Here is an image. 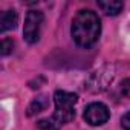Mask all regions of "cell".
<instances>
[{
    "label": "cell",
    "instance_id": "277c9868",
    "mask_svg": "<svg viewBox=\"0 0 130 130\" xmlns=\"http://www.w3.org/2000/svg\"><path fill=\"white\" fill-rule=\"evenodd\" d=\"M110 112L103 103H90L84 110V119L90 125H103L109 121Z\"/></svg>",
    "mask_w": 130,
    "mask_h": 130
},
{
    "label": "cell",
    "instance_id": "52a82bcc",
    "mask_svg": "<svg viewBox=\"0 0 130 130\" xmlns=\"http://www.w3.org/2000/svg\"><path fill=\"white\" fill-rule=\"evenodd\" d=\"M47 106H49L47 96H46V95H41V96L35 98V100L29 104V107H28V115L32 116V115H35V113H38V112H43Z\"/></svg>",
    "mask_w": 130,
    "mask_h": 130
},
{
    "label": "cell",
    "instance_id": "5b68a950",
    "mask_svg": "<svg viewBox=\"0 0 130 130\" xmlns=\"http://www.w3.org/2000/svg\"><path fill=\"white\" fill-rule=\"evenodd\" d=\"M17 22H19V15L14 9H8L2 12V15H0V31L6 32L9 29H14L17 26Z\"/></svg>",
    "mask_w": 130,
    "mask_h": 130
},
{
    "label": "cell",
    "instance_id": "9c48e42d",
    "mask_svg": "<svg viewBox=\"0 0 130 130\" xmlns=\"http://www.w3.org/2000/svg\"><path fill=\"white\" fill-rule=\"evenodd\" d=\"M119 92H121L122 96L130 98V78H125V80L121 83V86H119Z\"/></svg>",
    "mask_w": 130,
    "mask_h": 130
},
{
    "label": "cell",
    "instance_id": "7a4b0ae2",
    "mask_svg": "<svg viewBox=\"0 0 130 130\" xmlns=\"http://www.w3.org/2000/svg\"><path fill=\"white\" fill-rule=\"evenodd\" d=\"M78 96L71 92H64V90H57L54 95L55 101V113L47 118L38 121V127L41 130H58L63 124L71 122L75 118V103Z\"/></svg>",
    "mask_w": 130,
    "mask_h": 130
},
{
    "label": "cell",
    "instance_id": "8992f818",
    "mask_svg": "<svg viewBox=\"0 0 130 130\" xmlns=\"http://www.w3.org/2000/svg\"><path fill=\"white\" fill-rule=\"evenodd\" d=\"M98 8L107 15H118L122 11L124 5L122 2H98Z\"/></svg>",
    "mask_w": 130,
    "mask_h": 130
},
{
    "label": "cell",
    "instance_id": "ba28073f",
    "mask_svg": "<svg viewBox=\"0 0 130 130\" xmlns=\"http://www.w3.org/2000/svg\"><path fill=\"white\" fill-rule=\"evenodd\" d=\"M12 47H14V41L11 38H3V41H2V55L11 54Z\"/></svg>",
    "mask_w": 130,
    "mask_h": 130
},
{
    "label": "cell",
    "instance_id": "30bf717a",
    "mask_svg": "<svg viewBox=\"0 0 130 130\" xmlns=\"http://www.w3.org/2000/svg\"><path fill=\"white\" fill-rule=\"evenodd\" d=\"M121 125L124 127V130H130V112H127L121 118Z\"/></svg>",
    "mask_w": 130,
    "mask_h": 130
},
{
    "label": "cell",
    "instance_id": "3957f363",
    "mask_svg": "<svg viewBox=\"0 0 130 130\" xmlns=\"http://www.w3.org/2000/svg\"><path fill=\"white\" fill-rule=\"evenodd\" d=\"M43 12L40 11H29L25 19V28H23V35L25 40L31 44L37 43L40 40V31L43 25Z\"/></svg>",
    "mask_w": 130,
    "mask_h": 130
},
{
    "label": "cell",
    "instance_id": "6da1fadb",
    "mask_svg": "<svg viewBox=\"0 0 130 130\" xmlns=\"http://www.w3.org/2000/svg\"><path fill=\"white\" fill-rule=\"evenodd\" d=\"M101 34V22L90 9H81L72 20V37L81 47H90Z\"/></svg>",
    "mask_w": 130,
    "mask_h": 130
}]
</instances>
